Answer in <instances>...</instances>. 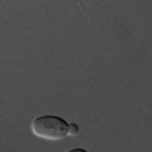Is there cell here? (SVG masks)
Segmentation results:
<instances>
[{
    "label": "cell",
    "instance_id": "1",
    "mask_svg": "<svg viewBox=\"0 0 152 152\" xmlns=\"http://www.w3.org/2000/svg\"><path fill=\"white\" fill-rule=\"evenodd\" d=\"M69 124L57 115H42L31 121V133L49 141H58L68 136Z\"/></svg>",
    "mask_w": 152,
    "mask_h": 152
},
{
    "label": "cell",
    "instance_id": "2",
    "mask_svg": "<svg viewBox=\"0 0 152 152\" xmlns=\"http://www.w3.org/2000/svg\"><path fill=\"white\" fill-rule=\"evenodd\" d=\"M79 132V126L76 124H69V128H68V136H75Z\"/></svg>",
    "mask_w": 152,
    "mask_h": 152
},
{
    "label": "cell",
    "instance_id": "3",
    "mask_svg": "<svg viewBox=\"0 0 152 152\" xmlns=\"http://www.w3.org/2000/svg\"><path fill=\"white\" fill-rule=\"evenodd\" d=\"M68 152H87V151L83 148H76V149H71V151H68Z\"/></svg>",
    "mask_w": 152,
    "mask_h": 152
}]
</instances>
